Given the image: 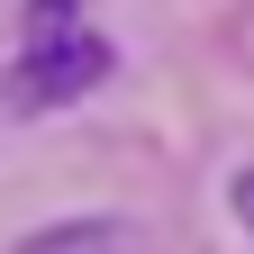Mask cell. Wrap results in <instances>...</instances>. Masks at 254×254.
<instances>
[{
  "label": "cell",
  "instance_id": "cell-1",
  "mask_svg": "<svg viewBox=\"0 0 254 254\" xmlns=\"http://www.w3.org/2000/svg\"><path fill=\"white\" fill-rule=\"evenodd\" d=\"M118 46L100 37V18L82 0H27L18 9V55H9V100L18 109H64L82 91L109 82Z\"/></svg>",
  "mask_w": 254,
  "mask_h": 254
},
{
  "label": "cell",
  "instance_id": "cell-2",
  "mask_svg": "<svg viewBox=\"0 0 254 254\" xmlns=\"http://www.w3.org/2000/svg\"><path fill=\"white\" fill-rule=\"evenodd\" d=\"M9 254H145V227L136 218H55V227L18 236Z\"/></svg>",
  "mask_w": 254,
  "mask_h": 254
},
{
  "label": "cell",
  "instance_id": "cell-3",
  "mask_svg": "<svg viewBox=\"0 0 254 254\" xmlns=\"http://www.w3.org/2000/svg\"><path fill=\"white\" fill-rule=\"evenodd\" d=\"M227 200H236V218H245V236H254V164H245V173L227 182Z\"/></svg>",
  "mask_w": 254,
  "mask_h": 254
}]
</instances>
